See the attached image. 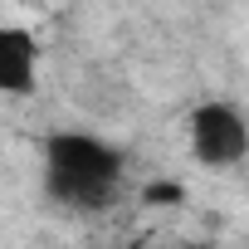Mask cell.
Masks as SVG:
<instances>
[{
	"instance_id": "1",
	"label": "cell",
	"mask_w": 249,
	"mask_h": 249,
	"mask_svg": "<svg viewBox=\"0 0 249 249\" xmlns=\"http://www.w3.org/2000/svg\"><path fill=\"white\" fill-rule=\"evenodd\" d=\"M122 186V152L88 132H54L44 142V191L69 210H103Z\"/></svg>"
},
{
	"instance_id": "2",
	"label": "cell",
	"mask_w": 249,
	"mask_h": 249,
	"mask_svg": "<svg viewBox=\"0 0 249 249\" xmlns=\"http://www.w3.org/2000/svg\"><path fill=\"white\" fill-rule=\"evenodd\" d=\"M191 157L210 171H230L249 157V117L234 103H200L186 122Z\"/></svg>"
},
{
	"instance_id": "3",
	"label": "cell",
	"mask_w": 249,
	"mask_h": 249,
	"mask_svg": "<svg viewBox=\"0 0 249 249\" xmlns=\"http://www.w3.org/2000/svg\"><path fill=\"white\" fill-rule=\"evenodd\" d=\"M35 88H39V39L25 25H5L0 30V93L20 103Z\"/></svg>"
},
{
	"instance_id": "4",
	"label": "cell",
	"mask_w": 249,
	"mask_h": 249,
	"mask_svg": "<svg viewBox=\"0 0 249 249\" xmlns=\"http://www.w3.org/2000/svg\"><path fill=\"white\" fill-rule=\"evenodd\" d=\"M147 200H181V186H176V181H157V186L147 191Z\"/></svg>"
},
{
	"instance_id": "5",
	"label": "cell",
	"mask_w": 249,
	"mask_h": 249,
	"mask_svg": "<svg viewBox=\"0 0 249 249\" xmlns=\"http://www.w3.org/2000/svg\"><path fill=\"white\" fill-rule=\"evenodd\" d=\"M191 249H215V244H191Z\"/></svg>"
}]
</instances>
